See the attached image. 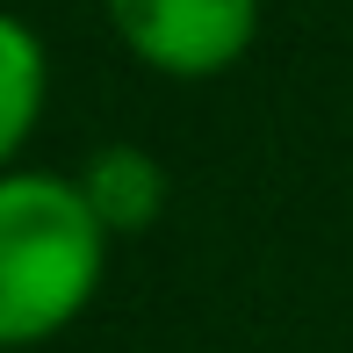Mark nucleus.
Returning a JSON list of instances; mask_svg holds the SVG:
<instances>
[{"instance_id":"f03ea898","label":"nucleus","mask_w":353,"mask_h":353,"mask_svg":"<svg viewBox=\"0 0 353 353\" xmlns=\"http://www.w3.org/2000/svg\"><path fill=\"white\" fill-rule=\"evenodd\" d=\"M137 65L166 79H216L260 37V0H101Z\"/></svg>"},{"instance_id":"20e7f679","label":"nucleus","mask_w":353,"mask_h":353,"mask_svg":"<svg viewBox=\"0 0 353 353\" xmlns=\"http://www.w3.org/2000/svg\"><path fill=\"white\" fill-rule=\"evenodd\" d=\"M43 94H51V58L43 37L14 8H0V173H14L22 144L43 123Z\"/></svg>"},{"instance_id":"7ed1b4c3","label":"nucleus","mask_w":353,"mask_h":353,"mask_svg":"<svg viewBox=\"0 0 353 353\" xmlns=\"http://www.w3.org/2000/svg\"><path fill=\"white\" fill-rule=\"evenodd\" d=\"M79 195L87 210L108 223V238H130V231H152L159 210H166V173L144 144H101V152L79 159Z\"/></svg>"},{"instance_id":"f257e3e1","label":"nucleus","mask_w":353,"mask_h":353,"mask_svg":"<svg viewBox=\"0 0 353 353\" xmlns=\"http://www.w3.org/2000/svg\"><path fill=\"white\" fill-rule=\"evenodd\" d=\"M108 223L87 210L72 173H0V353L58 339L87 317L108 274Z\"/></svg>"}]
</instances>
